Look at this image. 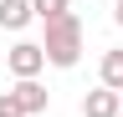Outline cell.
Here are the masks:
<instances>
[{
	"mask_svg": "<svg viewBox=\"0 0 123 117\" xmlns=\"http://www.w3.org/2000/svg\"><path fill=\"white\" fill-rule=\"evenodd\" d=\"M41 46H46V61H51V66H62V71H67V66H77V56H82V20H77V15L51 20Z\"/></svg>",
	"mask_w": 123,
	"mask_h": 117,
	"instance_id": "6da1fadb",
	"label": "cell"
},
{
	"mask_svg": "<svg viewBox=\"0 0 123 117\" xmlns=\"http://www.w3.org/2000/svg\"><path fill=\"white\" fill-rule=\"evenodd\" d=\"M5 66L15 71V81H36L41 66H46V46H36V41H15V46L5 51Z\"/></svg>",
	"mask_w": 123,
	"mask_h": 117,
	"instance_id": "7a4b0ae2",
	"label": "cell"
},
{
	"mask_svg": "<svg viewBox=\"0 0 123 117\" xmlns=\"http://www.w3.org/2000/svg\"><path fill=\"white\" fill-rule=\"evenodd\" d=\"M82 117H123V92H113V86L87 92L82 97Z\"/></svg>",
	"mask_w": 123,
	"mask_h": 117,
	"instance_id": "3957f363",
	"label": "cell"
},
{
	"mask_svg": "<svg viewBox=\"0 0 123 117\" xmlns=\"http://www.w3.org/2000/svg\"><path fill=\"white\" fill-rule=\"evenodd\" d=\"M31 20H36L31 0H0V31H26Z\"/></svg>",
	"mask_w": 123,
	"mask_h": 117,
	"instance_id": "277c9868",
	"label": "cell"
},
{
	"mask_svg": "<svg viewBox=\"0 0 123 117\" xmlns=\"http://www.w3.org/2000/svg\"><path fill=\"white\" fill-rule=\"evenodd\" d=\"M10 92H15V97H21V107H26L31 117H36V112H46V107H51V92H46V86H41V81H15V86H10Z\"/></svg>",
	"mask_w": 123,
	"mask_h": 117,
	"instance_id": "5b68a950",
	"label": "cell"
},
{
	"mask_svg": "<svg viewBox=\"0 0 123 117\" xmlns=\"http://www.w3.org/2000/svg\"><path fill=\"white\" fill-rule=\"evenodd\" d=\"M103 86H113V92H123V51H103V66H98Z\"/></svg>",
	"mask_w": 123,
	"mask_h": 117,
	"instance_id": "8992f818",
	"label": "cell"
},
{
	"mask_svg": "<svg viewBox=\"0 0 123 117\" xmlns=\"http://www.w3.org/2000/svg\"><path fill=\"white\" fill-rule=\"evenodd\" d=\"M31 5H36V20H46V25L62 20V15H72V5H67V0H31Z\"/></svg>",
	"mask_w": 123,
	"mask_h": 117,
	"instance_id": "52a82bcc",
	"label": "cell"
},
{
	"mask_svg": "<svg viewBox=\"0 0 123 117\" xmlns=\"http://www.w3.org/2000/svg\"><path fill=\"white\" fill-rule=\"evenodd\" d=\"M0 117H31V112L21 107V97H15V92H0Z\"/></svg>",
	"mask_w": 123,
	"mask_h": 117,
	"instance_id": "ba28073f",
	"label": "cell"
},
{
	"mask_svg": "<svg viewBox=\"0 0 123 117\" xmlns=\"http://www.w3.org/2000/svg\"><path fill=\"white\" fill-rule=\"evenodd\" d=\"M113 20H118V25H123V0H118V10H113Z\"/></svg>",
	"mask_w": 123,
	"mask_h": 117,
	"instance_id": "9c48e42d",
	"label": "cell"
}]
</instances>
